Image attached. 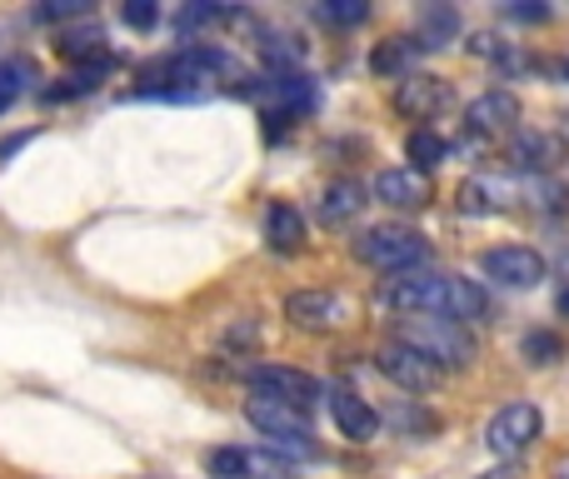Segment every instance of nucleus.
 <instances>
[{
  "label": "nucleus",
  "mask_w": 569,
  "mask_h": 479,
  "mask_svg": "<svg viewBox=\"0 0 569 479\" xmlns=\"http://www.w3.org/2000/svg\"><path fill=\"white\" fill-rule=\"evenodd\" d=\"M355 255H360L365 265H375L380 275H410L430 260V240L405 226H375L355 240Z\"/></svg>",
  "instance_id": "nucleus-1"
},
{
  "label": "nucleus",
  "mask_w": 569,
  "mask_h": 479,
  "mask_svg": "<svg viewBox=\"0 0 569 479\" xmlns=\"http://www.w3.org/2000/svg\"><path fill=\"white\" fill-rule=\"evenodd\" d=\"M395 340L415 345V350H425L435 365H470L475 360V340L465 335V325L445 320V315H410V320L400 325V335Z\"/></svg>",
  "instance_id": "nucleus-2"
},
{
  "label": "nucleus",
  "mask_w": 569,
  "mask_h": 479,
  "mask_svg": "<svg viewBox=\"0 0 569 479\" xmlns=\"http://www.w3.org/2000/svg\"><path fill=\"white\" fill-rule=\"evenodd\" d=\"M375 370H380L385 380H390L395 390H405V395H430V390H440L445 385L440 365H435L425 350L405 345V340H385L380 350H375Z\"/></svg>",
  "instance_id": "nucleus-3"
},
{
  "label": "nucleus",
  "mask_w": 569,
  "mask_h": 479,
  "mask_svg": "<svg viewBox=\"0 0 569 479\" xmlns=\"http://www.w3.org/2000/svg\"><path fill=\"white\" fill-rule=\"evenodd\" d=\"M246 415H250V425H256L260 435H270V450L276 455H315V445H310V415L305 410H295V405H280V400H250L246 405Z\"/></svg>",
  "instance_id": "nucleus-4"
},
{
  "label": "nucleus",
  "mask_w": 569,
  "mask_h": 479,
  "mask_svg": "<svg viewBox=\"0 0 569 479\" xmlns=\"http://www.w3.org/2000/svg\"><path fill=\"white\" fill-rule=\"evenodd\" d=\"M540 430H545V415L535 410L530 400H515V405H505L490 425H485V445H490L495 460L510 465V460H520L535 440H540Z\"/></svg>",
  "instance_id": "nucleus-5"
},
{
  "label": "nucleus",
  "mask_w": 569,
  "mask_h": 479,
  "mask_svg": "<svg viewBox=\"0 0 569 479\" xmlns=\"http://www.w3.org/2000/svg\"><path fill=\"white\" fill-rule=\"evenodd\" d=\"M380 300L390 305V310H400L405 320H410V315H445V305H450V285H445V275L410 270V275H390L385 290H380Z\"/></svg>",
  "instance_id": "nucleus-6"
},
{
  "label": "nucleus",
  "mask_w": 569,
  "mask_h": 479,
  "mask_svg": "<svg viewBox=\"0 0 569 479\" xmlns=\"http://www.w3.org/2000/svg\"><path fill=\"white\" fill-rule=\"evenodd\" d=\"M246 380H250V390H256L260 400L295 405V410H305V415L325 400V385L315 380V375H305V370H290V365H256Z\"/></svg>",
  "instance_id": "nucleus-7"
},
{
  "label": "nucleus",
  "mask_w": 569,
  "mask_h": 479,
  "mask_svg": "<svg viewBox=\"0 0 569 479\" xmlns=\"http://www.w3.org/2000/svg\"><path fill=\"white\" fill-rule=\"evenodd\" d=\"M480 270L490 275L495 285H510V290H535L545 280V255L530 250V245H495V250L480 255Z\"/></svg>",
  "instance_id": "nucleus-8"
},
{
  "label": "nucleus",
  "mask_w": 569,
  "mask_h": 479,
  "mask_svg": "<svg viewBox=\"0 0 569 479\" xmlns=\"http://www.w3.org/2000/svg\"><path fill=\"white\" fill-rule=\"evenodd\" d=\"M325 405H330V420L345 440L370 445L380 435V410H375L365 395H355L350 385H325Z\"/></svg>",
  "instance_id": "nucleus-9"
},
{
  "label": "nucleus",
  "mask_w": 569,
  "mask_h": 479,
  "mask_svg": "<svg viewBox=\"0 0 569 479\" xmlns=\"http://www.w3.org/2000/svg\"><path fill=\"white\" fill-rule=\"evenodd\" d=\"M525 196V180H500V176H470L455 190L460 216H500Z\"/></svg>",
  "instance_id": "nucleus-10"
},
{
  "label": "nucleus",
  "mask_w": 569,
  "mask_h": 479,
  "mask_svg": "<svg viewBox=\"0 0 569 479\" xmlns=\"http://www.w3.org/2000/svg\"><path fill=\"white\" fill-rule=\"evenodd\" d=\"M395 106L410 120H435L455 106V86L440 76H405V86L395 90Z\"/></svg>",
  "instance_id": "nucleus-11"
},
{
  "label": "nucleus",
  "mask_w": 569,
  "mask_h": 479,
  "mask_svg": "<svg viewBox=\"0 0 569 479\" xmlns=\"http://www.w3.org/2000/svg\"><path fill=\"white\" fill-rule=\"evenodd\" d=\"M520 126V100L510 90H485L480 100L465 106V130L470 136H510Z\"/></svg>",
  "instance_id": "nucleus-12"
},
{
  "label": "nucleus",
  "mask_w": 569,
  "mask_h": 479,
  "mask_svg": "<svg viewBox=\"0 0 569 479\" xmlns=\"http://www.w3.org/2000/svg\"><path fill=\"white\" fill-rule=\"evenodd\" d=\"M375 200H380V206H395V210H420L425 200H430V180H425L415 166L380 170V176H375Z\"/></svg>",
  "instance_id": "nucleus-13"
},
{
  "label": "nucleus",
  "mask_w": 569,
  "mask_h": 479,
  "mask_svg": "<svg viewBox=\"0 0 569 479\" xmlns=\"http://www.w3.org/2000/svg\"><path fill=\"white\" fill-rule=\"evenodd\" d=\"M284 320L300 325V330H335L345 320V305L325 290H295L284 300Z\"/></svg>",
  "instance_id": "nucleus-14"
},
{
  "label": "nucleus",
  "mask_w": 569,
  "mask_h": 479,
  "mask_svg": "<svg viewBox=\"0 0 569 479\" xmlns=\"http://www.w3.org/2000/svg\"><path fill=\"white\" fill-rule=\"evenodd\" d=\"M360 210H365V186H360V180H330V186L320 190V200H315V216H320L325 230L355 220Z\"/></svg>",
  "instance_id": "nucleus-15"
},
{
  "label": "nucleus",
  "mask_w": 569,
  "mask_h": 479,
  "mask_svg": "<svg viewBox=\"0 0 569 479\" xmlns=\"http://www.w3.org/2000/svg\"><path fill=\"white\" fill-rule=\"evenodd\" d=\"M445 285H450L445 320H455V325H485L490 320V300H485V290L475 280H465V275H445Z\"/></svg>",
  "instance_id": "nucleus-16"
},
{
  "label": "nucleus",
  "mask_w": 569,
  "mask_h": 479,
  "mask_svg": "<svg viewBox=\"0 0 569 479\" xmlns=\"http://www.w3.org/2000/svg\"><path fill=\"white\" fill-rule=\"evenodd\" d=\"M266 240H270V250H280V255L305 250V216L295 206H284V200H276V206L266 210Z\"/></svg>",
  "instance_id": "nucleus-17"
},
{
  "label": "nucleus",
  "mask_w": 569,
  "mask_h": 479,
  "mask_svg": "<svg viewBox=\"0 0 569 479\" xmlns=\"http://www.w3.org/2000/svg\"><path fill=\"white\" fill-rule=\"evenodd\" d=\"M415 56H420V40H415V36H390V40H380V46H375L370 70H375V76H400L405 80V70H410Z\"/></svg>",
  "instance_id": "nucleus-18"
},
{
  "label": "nucleus",
  "mask_w": 569,
  "mask_h": 479,
  "mask_svg": "<svg viewBox=\"0 0 569 479\" xmlns=\"http://www.w3.org/2000/svg\"><path fill=\"white\" fill-rule=\"evenodd\" d=\"M405 150H410V160H415V170H420V176L450 160V140L435 136L430 126H415V130H410V140H405Z\"/></svg>",
  "instance_id": "nucleus-19"
},
{
  "label": "nucleus",
  "mask_w": 569,
  "mask_h": 479,
  "mask_svg": "<svg viewBox=\"0 0 569 479\" xmlns=\"http://www.w3.org/2000/svg\"><path fill=\"white\" fill-rule=\"evenodd\" d=\"M455 30H460V16H455L450 6H430L420 30H415V40H420V50H440V46H450Z\"/></svg>",
  "instance_id": "nucleus-20"
},
{
  "label": "nucleus",
  "mask_w": 569,
  "mask_h": 479,
  "mask_svg": "<svg viewBox=\"0 0 569 479\" xmlns=\"http://www.w3.org/2000/svg\"><path fill=\"white\" fill-rule=\"evenodd\" d=\"M110 66H116V60H90L86 70H76V76H66V86H56V90H46V100H76V96H86V90H96L100 80L110 76Z\"/></svg>",
  "instance_id": "nucleus-21"
},
{
  "label": "nucleus",
  "mask_w": 569,
  "mask_h": 479,
  "mask_svg": "<svg viewBox=\"0 0 569 479\" xmlns=\"http://www.w3.org/2000/svg\"><path fill=\"white\" fill-rule=\"evenodd\" d=\"M56 50L66 60H80V56H90V60H100V50H106V30L100 26H86V30H66V36L56 40Z\"/></svg>",
  "instance_id": "nucleus-22"
},
{
  "label": "nucleus",
  "mask_w": 569,
  "mask_h": 479,
  "mask_svg": "<svg viewBox=\"0 0 569 479\" xmlns=\"http://www.w3.org/2000/svg\"><path fill=\"white\" fill-rule=\"evenodd\" d=\"M315 16L330 20V26H360V20L370 16V6H365V0H320Z\"/></svg>",
  "instance_id": "nucleus-23"
},
{
  "label": "nucleus",
  "mask_w": 569,
  "mask_h": 479,
  "mask_svg": "<svg viewBox=\"0 0 569 479\" xmlns=\"http://www.w3.org/2000/svg\"><path fill=\"white\" fill-rule=\"evenodd\" d=\"M520 355L530 365H550V360H560V340H555V335H545V330H530L520 340Z\"/></svg>",
  "instance_id": "nucleus-24"
},
{
  "label": "nucleus",
  "mask_w": 569,
  "mask_h": 479,
  "mask_svg": "<svg viewBox=\"0 0 569 479\" xmlns=\"http://www.w3.org/2000/svg\"><path fill=\"white\" fill-rule=\"evenodd\" d=\"M26 80H30V70L20 66V60H10V66H0V116H6V110L20 100V90H26Z\"/></svg>",
  "instance_id": "nucleus-25"
},
{
  "label": "nucleus",
  "mask_w": 569,
  "mask_h": 479,
  "mask_svg": "<svg viewBox=\"0 0 569 479\" xmlns=\"http://www.w3.org/2000/svg\"><path fill=\"white\" fill-rule=\"evenodd\" d=\"M120 20H126L130 30H150L160 20V6H150V0H126V6H120Z\"/></svg>",
  "instance_id": "nucleus-26"
},
{
  "label": "nucleus",
  "mask_w": 569,
  "mask_h": 479,
  "mask_svg": "<svg viewBox=\"0 0 569 479\" xmlns=\"http://www.w3.org/2000/svg\"><path fill=\"white\" fill-rule=\"evenodd\" d=\"M90 0H50V6H36V20H70V16H86Z\"/></svg>",
  "instance_id": "nucleus-27"
},
{
  "label": "nucleus",
  "mask_w": 569,
  "mask_h": 479,
  "mask_svg": "<svg viewBox=\"0 0 569 479\" xmlns=\"http://www.w3.org/2000/svg\"><path fill=\"white\" fill-rule=\"evenodd\" d=\"M390 420L400 425V430H430V415H415V410H410V405H405V400L395 405V415H390Z\"/></svg>",
  "instance_id": "nucleus-28"
},
{
  "label": "nucleus",
  "mask_w": 569,
  "mask_h": 479,
  "mask_svg": "<svg viewBox=\"0 0 569 479\" xmlns=\"http://www.w3.org/2000/svg\"><path fill=\"white\" fill-rule=\"evenodd\" d=\"M510 20H550V6H510Z\"/></svg>",
  "instance_id": "nucleus-29"
},
{
  "label": "nucleus",
  "mask_w": 569,
  "mask_h": 479,
  "mask_svg": "<svg viewBox=\"0 0 569 479\" xmlns=\"http://www.w3.org/2000/svg\"><path fill=\"white\" fill-rule=\"evenodd\" d=\"M30 140H36V136H10V140H0V160H10L20 146H30Z\"/></svg>",
  "instance_id": "nucleus-30"
},
{
  "label": "nucleus",
  "mask_w": 569,
  "mask_h": 479,
  "mask_svg": "<svg viewBox=\"0 0 569 479\" xmlns=\"http://www.w3.org/2000/svg\"><path fill=\"white\" fill-rule=\"evenodd\" d=\"M480 479H520V475H515L510 465H505V470H490V475H480Z\"/></svg>",
  "instance_id": "nucleus-31"
},
{
  "label": "nucleus",
  "mask_w": 569,
  "mask_h": 479,
  "mask_svg": "<svg viewBox=\"0 0 569 479\" xmlns=\"http://www.w3.org/2000/svg\"><path fill=\"white\" fill-rule=\"evenodd\" d=\"M560 315H569V285L560 290Z\"/></svg>",
  "instance_id": "nucleus-32"
},
{
  "label": "nucleus",
  "mask_w": 569,
  "mask_h": 479,
  "mask_svg": "<svg viewBox=\"0 0 569 479\" xmlns=\"http://www.w3.org/2000/svg\"><path fill=\"white\" fill-rule=\"evenodd\" d=\"M555 479H569V460L560 465V470H555Z\"/></svg>",
  "instance_id": "nucleus-33"
},
{
  "label": "nucleus",
  "mask_w": 569,
  "mask_h": 479,
  "mask_svg": "<svg viewBox=\"0 0 569 479\" xmlns=\"http://www.w3.org/2000/svg\"><path fill=\"white\" fill-rule=\"evenodd\" d=\"M565 80H569V60H565Z\"/></svg>",
  "instance_id": "nucleus-34"
}]
</instances>
